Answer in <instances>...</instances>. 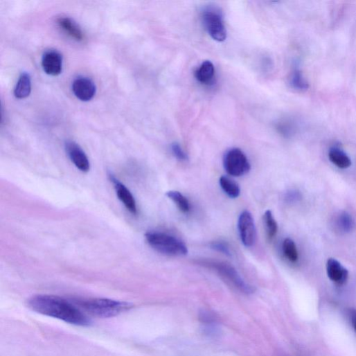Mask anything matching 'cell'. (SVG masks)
<instances>
[{
	"label": "cell",
	"mask_w": 356,
	"mask_h": 356,
	"mask_svg": "<svg viewBox=\"0 0 356 356\" xmlns=\"http://www.w3.org/2000/svg\"><path fill=\"white\" fill-rule=\"evenodd\" d=\"M28 307L36 312L71 324L89 326L91 323V319L79 307L57 296L47 294L33 296L28 301Z\"/></svg>",
	"instance_id": "6da1fadb"
},
{
	"label": "cell",
	"mask_w": 356,
	"mask_h": 356,
	"mask_svg": "<svg viewBox=\"0 0 356 356\" xmlns=\"http://www.w3.org/2000/svg\"><path fill=\"white\" fill-rule=\"evenodd\" d=\"M73 302L83 312L100 318L118 316L133 306L127 302L108 299H76Z\"/></svg>",
	"instance_id": "7a4b0ae2"
},
{
	"label": "cell",
	"mask_w": 356,
	"mask_h": 356,
	"mask_svg": "<svg viewBox=\"0 0 356 356\" xmlns=\"http://www.w3.org/2000/svg\"><path fill=\"white\" fill-rule=\"evenodd\" d=\"M145 239L148 244L157 252L170 256H186L188 249L186 244L172 235L161 232H148Z\"/></svg>",
	"instance_id": "3957f363"
},
{
	"label": "cell",
	"mask_w": 356,
	"mask_h": 356,
	"mask_svg": "<svg viewBox=\"0 0 356 356\" xmlns=\"http://www.w3.org/2000/svg\"><path fill=\"white\" fill-rule=\"evenodd\" d=\"M199 263L215 271L228 283L242 293L251 294L255 292V288L247 283L232 265L211 260H200Z\"/></svg>",
	"instance_id": "277c9868"
},
{
	"label": "cell",
	"mask_w": 356,
	"mask_h": 356,
	"mask_svg": "<svg viewBox=\"0 0 356 356\" xmlns=\"http://www.w3.org/2000/svg\"><path fill=\"white\" fill-rule=\"evenodd\" d=\"M203 26L211 37L218 42H223L227 38V30L222 10L214 6H209L202 12Z\"/></svg>",
	"instance_id": "5b68a950"
},
{
	"label": "cell",
	"mask_w": 356,
	"mask_h": 356,
	"mask_svg": "<svg viewBox=\"0 0 356 356\" xmlns=\"http://www.w3.org/2000/svg\"><path fill=\"white\" fill-rule=\"evenodd\" d=\"M224 166L226 172L234 177L246 175L251 170V164L246 154L239 148H232L224 157Z\"/></svg>",
	"instance_id": "8992f818"
},
{
	"label": "cell",
	"mask_w": 356,
	"mask_h": 356,
	"mask_svg": "<svg viewBox=\"0 0 356 356\" xmlns=\"http://www.w3.org/2000/svg\"><path fill=\"white\" fill-rule=\"evenodd\" d=\"M238 230L243 244L253 247L256 241L257 233L254 220L249 211H244L238 220Z\"/></svg>",
	"instance_id": "52a82bcc"
},
{
	"label": "cell",
	"mask_w": 356,
	"mask_h": 356,
	"mask_svg": "<svg viewBox=\"0 0 356 356\" xmlns=\"http://www.w3.org/2000/svg\"><path fill=\"white\" fill-rule=\"evenodd\" d=\"M72 89L75 96L83 102L92 100L96 93V87L94 82L84 77L76 78L73 82Z\"/></svg>",
	"instance_id": "ba28073f"
},
{
	"label": "cell",
	"mask_w": 356,
	"mask_h": 356,
	"mask_svg": "<svg viewBox=\"0 0 356 356\" xmlns=\"http://www.w3.org/2000/svg\"><path fill=\"white\" fill-rule=\"evenodd\" d=\"M66 152L74 165L82 172H88L90 169L89 160L82 148L75 142H66Z\"/></svg>",
	"instance_id": "9c48e42d"
},
{
	"label": "cell",
	"mask_w": 356,
	"mask_h": 356,
	"mask_svg": "<svg viewBox=\"0 0 356 356\" xmlns=\"http://www.w3.org/2000/svg\"><path fill=\"white\" fill-rule=\"evenodd\" d=\"M42 64L46 74L57 76L62 72L63 57L56 51H47L43 56Z\"/></svg>",
	"instance_id": "30bf717a"
},
{
	"label": "cell",
	"mask_w": 356,
	"mask_h": 356,
	"mask_svg": "<svg viewBox=\"0 0 356 356\" xmlns=\"http://www.w3.org/2000/svg\"><path fill=\"white\" fill-rule=\"evenodd\" d=\"M109 177L114 186L118 199L129 212L136 214L137 213L136 204L130 191L118 181L114 175H109Z\"/></svg>",
	"instance_id": "8fae6325"
},
{
	"label": "cell",
	"mask_w": 356,
	"mask_h": 356,
	"mask_svg": "<svg viewBox=\"0 0 356 356\" xmlns=\"http://www.w3.org/2000/svg\"><path fill=\"white\" fill-rule=\"evenodd\" d=\"M326 272L329 279L339 286L345 284L348 278V270L334 258L327 260Z\"/></svg>",
	"instance_id": "7c38bea8"
},
{
	"label": "cell",
	"mask_w": 356,
	"mask_h": 356,
	"mask_svg": "<svg viewBox=\"0 0 356 356\" xmlns=\"http://www.w3.org/2000/svg\"><path fill=\"white\" fill-rule=\"evenodd\" d=\"M60 28L69 37L77 42L84 39V34L80 26L69 17H60L57 19Z\"/></svg>",
	"instance_id": "4fadbf2b"
},
{
	"label": "cell",
	"mask_w": 356,
	"mask_h": 356,
	"mask_svg": "<svg viewBox=\"0 0 356 356\" xmlns=\"http://www.w3.org/2000/svg\"><path fill=\"white\" fill-rule=\"evenodd\" d=\"M215 74L214 64L211 61H205L195 71V78L199 83L210 86L215 82Z\"/></svg>",
	"instance_id": "5bb4252c"
},
{
	"label": "cell",
	"mask_w": 356,
	"mask_h": 356,
	"mask_svg": "<svg viewBox=\"0 0 356 356\" xmlns=\"http://www.w3.org/2000/svg\"><path fill=\"white\" fill-rule=\"evenodd\" d=\"M328 157L330 161L339 168L346 169L351 165L349 157L339 148H331L328 152Z\"/></svg>",
	"instance_id": "9a60e30c"
},
{
	"label": "cell",
	"mask_w": 356,
	"mask_h": 356,
	"mask_svg": "<svg viewBox=\"0 0 356 356\" xmlns=\"http://www.w3.org/2000/svg\"><path fill=\"white\" fill-rule=\"evenodd\" d=\"M32 91V80L30 75L27 73H23L17 82L15 89V95L18 99H25L28 98Z\"/></svg>",
	"instance_id": "2e32d148"
},
{
	"label": "cell",
	"mask_w": 356,
	"mask_h": 356,
	"mask_svg": "<svg viewBox=\"0 0 356 356\" xmlns=\"http://www.w3.org/2000/svg\"><path fill=\"white\" fill-rule=\"evenodd\" d=\"M289 84L293 89L299 91H305L309 88L308 81L299 69H294L291 73L289 78Z\"/></svg>",
	"instance_id": "e0dca14e"
},
{
	"label": "cell",
	"mask_w": 356,
	"mask_h": 356,
	"mask_svg": "<svg viewBox=\"0 0 356 356\" xmlns=\"http://www.w3.org/2000/svg\"><path fill=\"white\" fill-rule=\"evenodd\" d=\"M220 184L223 191L232 199L238 198L240 195V188L237 183L226 176H222Z\"/></svg>",
	"instance_id": "ac0fdd59"
},
{
	"label": "cell",
	"mask_w": 356,
	"mask_h": 356,
	"mask_svg": "<svg viewBox=\"0 0 356 356\" xmlns=\"http://www.w3.org/2000/svg\"><path fill=\"white\" fill-rule=\"evenodd\" d=\"M166 196L184 213H188L190 211L191 206L190 202L181 193L177 191H170L166 193Z\"/></svg>",
	"instance_id": "d6986e66"
},
{
	"label": "cell",
	"mask_w": 356,
	"mask_h": 356,
	"mask_svg": "<svg viewBox=\"0 0 356 356\" xmlns=\"http://www.w3.org/2000/svg\"><path fill=\"white\" fill-rule=\"evenodd\" d=\"M283 251L285 258L291 262H296L299 259L298 251L294 242L287 238L283 244Z\"/></svg>",
	"instance_id": "ffe728a7"
},
{
	"label": "cell",
	"mask_w": 356,
	"mask_h": 356,
	"mask_svg": "<svg viewBox=\"0 0 356 356\" xmlns=\"http://www.w3.org/2000/svg\"><path fill=\"white\" fill-rule=\"evenodd\" d=\"M264 223L265 225L268 238L271 240L274 238L278 232V224L272 211H267L264 214Z\"/></svg>",
	"instance_id": "44dd1931"
},
{
	"label": "cell",
	"mask_w": 356,
	"mask_h": 356,
	"mask_svg": "<svg viewBox=\"0 0 356 356\" xmlns=\"http://www.w3.org/2000/svg\"><path fill=\"white\" fill-rule=\"evenodd\" d=\"M337 226L341 231L348 233L353 230L354 222L351 216L346 213H343L337 219Z\"/></svg>",
	"instance_id": "7402d4cb"
},
{
	"label": "cell",
	"mask_w": 356,
	"mask_h": 356,
	"mask_svg": "<svg viewBox=\"0 0 356 356\" xmlns=\"http://www.w3.org/2000/svg\"><path fill=\"white\" fill-rule=\"evenodd\" d=\"M210 247L212 249L222 253V254L231 257L233 256V252L231 249L230 245L223 241H217L213 242L210 244Z\"/></svg>",
	"instance_id": "603a6c76"
},
{
	"label": "cell",
	"mask_w": 356,
	"mask_h": 356,
	"mask_svg": "<svg viewBox=\"0 0 356 356\" xmlns=\"http://www.w3.org/2000/svg\"><path fill=\"white\" fill-rule=\"evenodd\" d=\"M170 149L174 157L179 161H186L188 160V155L178 143H172Z\"/></svg>",
	"instance_id": "cb8c5ba5"
},
{
	"label": "cell",
	"mask_w": 356,
	"mask_h": 356,
	"mask_svg": "<svg viewBox=\"0 0 356 356\" xmlns=\"http://www.w3.org/2000/svg\"><path fill=\"white\" fill-rule=\"evenodd\" d=\"M348 318L352 327L356 332V309H350L348 310Z\"/></svg>",
	"instance_id": "d4e9b609"
},
{
	"label": "cell",
	"mask_w": 356,
	"mask_h": 356,
	"mask_svg": "<svg viewBox=\"0 0 356 356\" xmlns=\"http://www.w3.org/2000/svg\"><path fill=\"white\" fill-rule=\"evenodd\" d=\"M298 199H299V195L297 193H295V192L289 193L286 197V199L290 202H294Z\"/></svg>",
	"instance_id": "484cf974"
}]
</instances>
